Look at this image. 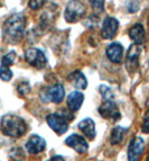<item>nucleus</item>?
<instances>
[{
    "label": "nucleus",
    "instance_id": "nucleus-1",
    "mask_svg": "<svg viewBox=\"0 0 149 161\" xmlns=\"http://www.w3.org/2000/svg\"><path fill=\"white\" fill-rule=\"evenodd\" d=\"M26 28V17L23 14H15L9 17L3 26V35L9 43H17L23 38Z\"/></svg>",
    "mask_w": 149,
    "mask_h": 161
},
{
    "label": "nucleus",
    "instance_id": "nucleus-2",
    "mask_svg": "<svg viewBox=\"0 0 149 161\" xmlns=\"http://www.w3.org/2000/svg\"><path fill=\"white\" fill-rule=\"evenodd\" d=\"M0 129L3 134L10 137H20L27 132L26 122L21 117L17 115H8L3 116L0 121Z\"/></svg>",
    "mask_w": 149,
    "mask_h": 161
},
{
    "label": "nucleus",
    "instance_id": "nucleus-3",
    "mask_svg": "<svg viewBox=\"0 0 149 161\" xmlns=\"http://www.w3.org/2000/svg\"><path fill=\"white\" fill-rule=\"evenodd\" d=\"M85 14V6L79 0H71L66 5L64 17L69 23H75L81 19Z\"/></svg>",
    "mask_w": 149,
    "mask_h": 161
},
{
    "label": "nucleus",
    "instance_id": "nucleus-4",
    "mask_svg": "<svg viewBox=\"0 0 149 161\" xmlns=\"http://www.w3.org/2000/svg\"><path fill=\"white\" fill-rule=\"evenodd\" d=\"M25 59H26L28 64L33 65L36 69H43L47 64V59H46V55L44 54V52L36 47H30L26 50Z\"/></svg>",
    "mask_w": 149,
    "mask_h": 161
},
{
    "label": "nucleus",
    "instance_id": "nucleus-5",
    "mask_svg": "<svg viewBox=\"0 0 149 161\" xmlns=\"http://www.w3.org/2000/svg\"><path fill=\"white\" fill-rule=\"evenodd\" d=\"M99 113L105 119H109L112 122H117L121 118V114L119 112L117 104L113 103V100H105L103 104L99 107Z\"/></svg>",
    "mask_w": 149,
    "mask_h": 161
},
{
    "label": "nucleus",
    "instance_id": "nucleus-6",
    "mask_svg": "<svg viewBox=\"0 0 149 161\" xmlns=\"http://www.w3.org/2000/svg\"><path fill=\"white\" fill-rule=\"evenodd\" d=\"M46 122L48 126L59 135L64 134L69 130V122L61 114H49L46 117Z\"/></svg>",
    "mask_w": 149,
    "mask_h": 161
},
{
    "label": "nucleus",
    "instance_id": "nucleus-7",
    "mask_svg": "<svg viewBox=\"0 0 149 161\" xmlns=\"http://www.w3.org/2000/svg\"><path fill=\"white\" fill-rule=\"evenodd\" d=\"M141 54V45L139 44H132L129 47L127 53V60H126V67L129 72H135L139 67V58Z\"/></svg>",
    "mask_w": 149,
    "mask_h": 161
},
{
    "label": "nucleus",
    "instance_id": "nucleus-8",
    "mask_svg": "<svg viewBox=\"0 0 149 161\" xmlns=\"http://www.w3.org/2000/svg\"><path fill=\"white\" fill-rule=\"evenodd\" d=\"M145 149V141L142 137L136 136L129 144L128 149V160L129 161H139L141 153Z\"/></svg>",
    "mask_w": 149,
    "mask_h": 161
},
{
    "label": "nucleus",
    "instance_id": "nucleus-9",
    "mask_svg": "<svg viewBox=\"0 0 149 161\" xmlns=\"http://www.w3.org/2000/svg\"><path fill=\"white\" fill-rule=\"evenodd\" d=\"M119 27V22L113 17H106L102 24L101 35L104 40H111L116 36Z\"/></svg>",
    "mask_w": 149,
    "mask_h": 161
},
{
    "label": "nucleus",
    "instance_id": "nucleus-10",
    "mask_svg": "<svg viewBox=\"0 0 149 161\" xmlns=\"http://www.w3.org/2000/svg\"><path fill=\"white\" fill-rule=\"evenodd\" d=\"M65 144L67 147H69V148L74 149L79 153L86 152L89 149V144L86 142V140L79 134H71L65 140Z\"/></svg>",
    "mask_w": 149,
    "mask_h": 161
},
{
    "label": "nucleus",
    "instance_id": "nucleus-11",
    "mask_svg": "<svg viewBox=\"0 0 149 161\" xmlns=\"http://www.w3.org/2000/svg\"><path fill=\"white\" fill-rule=\"evenodd\" d=\"M46 148V141L42 136L37 134H34L29 137V140L26 143L27 151L32 154H37L44 151Z\"/></svg>",
    "mask_w": 149,
    "mask_h": 161
},
{
    "label": "nucleus",
    "instance_id": "nucleus-12",
    "mask_svg": "<svg viewBox=\"0 0 149 161\" xmlns=\"http://www.w3.org/2000/svg\"><path fill=\"white\" fill-rule=\"evenodd\" d=\"M40 97L42 98L46 97V98H48L49 102L59 104V103H61L64 99V97H65V90H64V87L62 86L61 83H56V85H54L53 87H51V88L48 89L47 92H46V94L40 95Z\"/></svg>",
    "mask_w": 149,
    "mask_h": 161
},
{
    "label": "nucleus",
    "instance_id": "nucleus-13",
    "mask_svg": "<svg viewBox=\"0 0 149 161\" xmlns=\"http://www.w3.org/2000/svg\"><path fill=\"white\" fill-rule=\"evenodd\" d=\"M106 57L113 63H120L123 58V47L118 42L111 43L106 47Z\"/></svg>",
    "mask_w": 149,
    "mask_h": 161
},
{
    "label": "nucleus",
    "instance_id": "nucleus-14",
    "mask_svg": "<svg viewBox=\"0 0 149 161\" xmlns=\"http://www.w3.org/2000/svg\"><path fill=\"white\" fill-rule=\"evenodd\" d=\"M79 129L89 140H94L96 136L95 124L91 118H84L79 123Z\"/></svg>",
    "mask_w": 149,
    "mask_h": 161
},
{
    "label": "nucleus",
    "instance_id": "nucleus-15",
    "mask_svg": "<svg viewBox=\"0 0 149 161\" xmlns=\"http://www.w3.org/2000/svg\"><path fill=\"white\" fill-rule=\"evenodd\" d=\"M84 100V95L80 92H73L67 97V108L71 112H77Z\"/></svg>",
    "mask_w": 149,
    "mask_h": 161
},
{
    "label": "nucleus",
    "instance_id": "nucleus-16",
    "mask_svg": "<svg viewBox=\"0 0 149 161\" xmlns=\"http://www.w3.org/2000/svg\"><path fill=\"white\" fill-rule=\"evenodd\" d=\"M69 80L71 81L73 86L76 89H81V90H84L88 87V80L84 77L80 70H74L73 72H71L69 75Z\"/></svg>",
    "mask_w": 149,
    "mask_h": 161
},
{
    "label": "nucleus",
    "instance_id": "nucleus-17",
    "mask_svg": "<svg viewBox=\"0 0 149 161\" xmlns=\"http://www.w3.org/2000/svg\"><path fill=\"white\" fill-rule=\"evenodd\" d=\"M129 36L136 44L141 45L145 40V28L141 24L133 25L129 31Z\"/></svg>",
    "mask_w": 149,
    "mask_h": 161
},
{
    "label": "nucleus",
    "instance_id": "nucleus-18",
    "mask_svg": "<svg viewBox=\"0 0 149 161\" xmlns=\"http://www.w3.org/2000/svg\"><path fill=\"white\" fill-rule=\"evenodd\" d=\"M128 130L122 126H116L115 129L111 131V135H110V142L111 144H118L122 141L123 136L127 133Z\"/></svg>",
    "mask_w": 149,
    "mask_h": 161
},
{
    "label": "nucleus",
    "instance_id": "nucleus-19",
    "mask_svg": "<svg viewBox=\"0 0 149 161\" xmlns=\"http://www.w3.org/2000/svg\"><path fill=\"white\" fill-rule=\"evenodd\" d=\"M15 59H16V52L15 51L9 52V53H7L5 57L3 58V60H1V65H3V67H10L11 64H13Z\"/></svg>",
    "mask_w": 149,
    "mask_h": 161
},
{
    "label": "nucleus",
    "instance_id": "nucleus-20",
    "mask_svg": "<svg viewBox=\"0 0 149 161\" xmlns=\"http://www.w3.org/2000/svg\"><path fill=\"white\" fill-rule=\"evenodd\" d=\"M0 78L3 79V81H9L13 78V71L10 70L9 67H0Z\"/></svg>",
    "mask_w": 149,
    "mask_h": 161
},
{
    "label": "nucleus",
    "instance_id": "nucleus-21",
    "mask_svg": "<svg viewBox=\"0 0 149 161\" xmlns=\"http://www.w3.org/2000/svg\"><path fill=\"white\" fill-rule=\"evenodd\" d=\"M99 90H100L102 97H103L105 100H112V99H113L115 95H113V92H112L109 87L103 86V85H102V86L99 87Z\"/></svg>",
    "mask_w": 149,
    "mask_h": 161
},
{
    "label": "nucleus",
    "instance_id": "nucleus-22",
    "mask_svg": "<svg viewBox=\"0 0 149 161\" xmlns=\"http://www.w3.org/2000/svg\"><path fill=\"white\" fill-rule=\"evenodd\" d=\"M17 92H18V94L21 95V96H26L27 94L30 92V85L27 82V81L19 83L18 87H17Z\"/></svg>",
    "mask_w": 149,
    "mask_h": 161
},
{
    "label": "nucleus",
    "instance_id": "nucleus-23",
    "mask_svg": "<svg viewBox=\"0 0 149 161\" xmlns=\"http://www.w3.org/2000/svg\"><path fill=\"white\" fill-rule=\"evenodd\" d=\"M89 3H91L92 8L96 11V13H101L103 11L104 8V0H90Z\"/></svg>",
    "mask_w": 149,
    "mask_h": 161
},
{
    "label": "nucleus",
    "instance_id": "nucleus-24",
    "mask_svg": "<svg viewBox=\"0 0 149 161\" xmlns=\"http://www.w3.org/2000/svg\"><path fill=\"white\" fill-rule=\"evenodd\" d=\"M46 1H47V0H29L28 5H29V7L32 9L36 10V9L42 8L43 6H44L46 3Z\"/></svg>",
    "mask_w": 149,
    "mask_h": 161
},
{
    "label": "nucleus",
    "instance_id": "nucleus-25",
    "mask_svg": "<svg viewBox=\"0 0 149 161\" xmlns=\"http://www.w3.org/2000/svg\"><path fill=\"white\" fill-rule=\"evenodd\" d=\"M127 7H128V11H129V13H135V11H137L139 8L138 0H128Z\"/></svg>",
    "mask_w": 149,
    "mask_h": 161
},
{
    "label": "nucleus",
    "instance_id": "nucleus-26",
    "mask_svg": "<svg viewBox=\"0 0 149 161\" xmlns=\"http://www.w3.org/2000/svg\"><path fill=\"white\" fill-rule=\"evenodd\" d=\"M141 131H142V133H147V134L149 133V115L146 116V118H145L144 122H142Z\"/></svg>",
    "mask_w": 149,
    "mask_h": 161
},
{
    "label": "nucleus",
    "instance_id": "nucleus-27",
    "mask_svg": "<svg viewBox=\"0 0 149 161\" xmlns=\"http://www.w3.org/2000/svg\"><path fill=\"white\" fill-rule=\"evenodd\" d=\"M46 161H65V160H64V158L61 156H54V157H52L51 159H48V160H46Z\"/></svg>",
    "mask_w": 149,
    "mask_h": 161
},
{
    "label": "nucleus",
    "instance_id": "nucleus-28",
    "mask_svg": "<svg viewBox=\"0 0 149 161\" xmlns=\"http://www.w3.org/2000/svg\"><path fill=\"white\" fill-rule=\"evenodd\" d=\"M147 161H149V157H148V158H147Z\"/></svg>",
    "mask_w": 149,
    "mask_h": 161
},
{
    "label": "nucleus",
    "instance_id": "nucleus-29",
    "mask_svg": "<svg viewBox=\"0 0 149 161\" xmlns=\"http://www.w3.org/2000/svg\"><path fill=\"white\" fill-rule=\"evenodd\" d=\"M148 65H149V61H148Z\"/></svg>",
    "mask_w": 149,
    "mask_h": 161
},
{
    "label": "nucleus",
    "instance_id": "nucleus-30",
    "mask_svg": "<svg viewBox=\"0 0 149 161\" xmlns=\"http://www.w3.org/2000/svg\"><path fill=\"white\" fill-rule=\"evenodd\" d=\"M89 1H90V0H89Z\"/></svg>",
    "mask_w": 149,
    "mask_h": 161
}]
</instances>
